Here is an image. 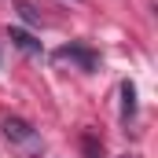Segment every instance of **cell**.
<instances>
[{
    "mask_svg": "<svg viewBox=\"0 0 158 158\" xmlns=\"http://www.w3.org/2000/svg\"><path fill=\"white\" fill-rule=\"evenodd\" d=\"M55 59L59 63H74L77 70H85V74H96L99 70V52L96 48H88V44H63L59 52H55Z\"/></svg>",
    "mask_w": 158,
    "mask_h": 158,
    "instance_id": "cell-1",
    "label": "cell"
},
{
    "mask_svg": "<svg viewBox=\"0 0 158 158\" xmlns=\"http://www.w3.org/2000/svg\"><path fill=\"white\" fill-rule=\"evenodd\" d=\"M0 129H4V136H7L11 143H37V129L26 118H4Z\"/></svg>",
    "mask_w": 158,
    "mask_h": 158,
    "instance_id": "cell-2",
    "label": "cell"
},
{
    "mask_svg": "<svg viewBox=\"0 0 158 158\" xmlns=\"http://www.w3.org/2000/svg\"><path fill=\"white\" fill-rule=\"evenodd\" d=\"M7 40H11L19 52H26V55H40V52H44V44H40L30 30H19V26H7Z\"/></svg>",
    "mask_w": 158,
    "mask_h": 158,
    "instance_id": "cell-3",
    "label": "cell"
},
{
    "mask_svg": "<svg viewBox=\"0 0 158 158\" xmlns=\"http://www.w3.org/2000/svg\"><path fill=\"white\" fill-rule=\"evenodd\" d=\"M132 118H136V85L132 81H121V121L129 125Z\"/></svg>",
    "mask_w": 158,
    "mask_h": 158,
    "instance_id": "cell-4",
    "label": "cell"
},
{
    "mask_svg": "<svg viewBox=\"0 0 158 158\" xmlns=\"http://www.w3.org/2000/svg\"><path fill=\"white\" fill-rule=\"evenodd\" d=\"M81 147L88 158H103V143L96 140V132H81Z\"/></svg>",
    "mask_w": 158,
    "mask_h": 158,
    "instance_id": "cell-5",
    "label": "cell"
},
{
    "mask_svg": "<svg viewBox=\"0 0 158 158\" xmlns=\"http://www.w3.org/2000/svg\"><path fill=\"white\" fill-rule=\"evenodd\" d=\"M19 15H22V22H30V26H40V15L33 4H26V0H19Z\"/></svg>",
    "mask_w": 158,
    "mask_h": 158,
    "instance_id": "cell-6",
    "label": "cell"
},
{
    "mask_svg": "<svg viewBox=\"0 0 158 158\" xmlns=\"http://www.w3.org/2000/svg\"><path fill=\"white\" fill-rule=\"evenodd\" d=\"M129 158H132V155H129Z\"/></svg>",
    "mask_w": 158,
    "mask_h": 158,
    "instance_id": "cell-7",
    "label": "cell"
}]
</instances>
